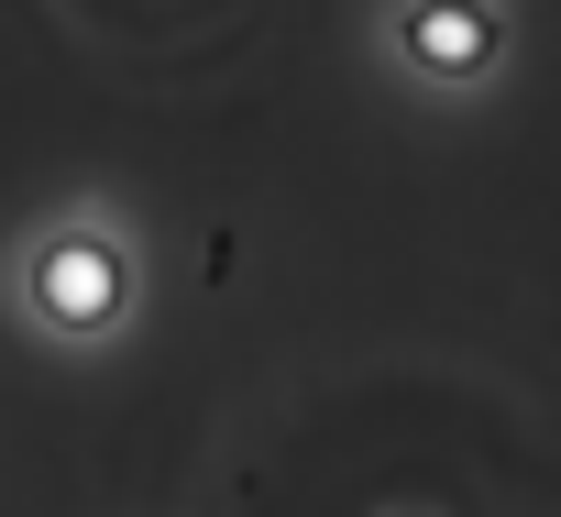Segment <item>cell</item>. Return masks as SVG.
<instances>
[{"instance_id":"cell-1","label":"cell","mask_w":561,"mask_h":517,"mask_svg":"<svg viewBox=\"0 0 561 517\" xmlns=\"http://www.w3.org/2000/svg\"><path fill=\"white\" fill-rule=\"evenodd\" d=\"M34 287H45V309L78 320V331H100V320L122 309V265H111V242H89V231H78V242H45V276H34Z\"/></svg>"},{"instance_id":"cell-2","label":"cell","mask_w":561,"mask_h":517,"mask_svg":"<svg viewBox=\"0 0 561 517\" xmlns=\"http://www.w3.org/2000/svg\"><path fill=\"white\" fill-rule=\"evenodd\" d=\"M408 56H430V67H473V56H484V12H419V23H408Z\"/></svg>"}]
</instances>
